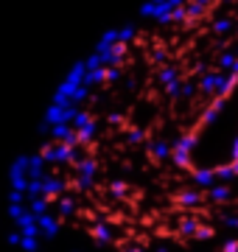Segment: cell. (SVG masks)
<instances>
[{
	"label": "cell",
	"instance_id": "11",
	"mask_svg": "<svg viewBox=\"0 0 238 252\" xmlns=\"http://www.w3.org/2000/svg\"><path fill=\"white\" fill-rule=\"evenodd\" d=\"M123 252H146V247H140V244H129V247H123Z\"/></svg>",
	"mask_w": 238,
	"mask_h": 252
},
{
	"label": "cell",
	"instance_id": "6",
	"mask_svg": "<svg viewBox=\"0 0 238 252\" xmlns=\"http://www.w3.org/2000/svg\"><path fill=\"white\" fill-rule=\"evenodd\" d=\"M196 227H199V221H196V219H182V224H179V235H182V238H193V233H196Z\"/></svg>",
	"mask_w": 238,
	"mask_h": 252
},
{
	"label": "cell",
	"instance_id": "5",
	"mask_svg": "<svg viewBox=\"0 0 238 252\" xmlns=\"http://www.w3.org/2000/svg\"><path fill=\"white\" fill-rule=\"evenodd\" d=\"M177 202H179V207H199L202 202H205V190L185 188L182 193H177Z\"/></svg>",
	"mask_w": 238,
	"mask_h": 252
},
{
	"label": "cell",
	"instance_id": "8",
	"mask_svg": "<svg viewBox=\"0 0 238 252\" xmlns=\"http://www.w3.org/2000/svg\"><path fill=\"white\" fill-rule=\"evenodd\" d=\"M107 193H110V196H126V193H129V185H126V182H120V180H115V182H110Z\"/></svg>",
	"mask_w": 238,
	"mask_h": 252
},
{
	"label": "cell",
	"instance_id": "9",
	"mask_svg": "<svg viewBox=\"0 0 238 252\" xmlns=\"http://www.w3.org/2000/svg\"><path fill=\"white\" fill-rule=\"evenodd\" d=\"M221 252H238V238H230V241L221 244Z\"/></svg>",
	"mask_w": 238,
	"mask_h": 252
},
{
	"label": "cell",
	"instance_id": "7",
	"mask_svg": "<svg viewBox=\"0 0 238 252\" xmlns=\"http://www.w3.org/2000/svg\"><path fill=\"white\" fill-rule=\"evenodd\" d=\"M149 140V135L143 132V129H129L126 132V143L129 146H140V143H146Z\"/></svg>",
	"mask_w": 238,
	"mask_h": 252
},
{
	"label": "cell",
	"instance_id": "10",
	"mask_svg": "<svg viewBox=\"0 0 238 252\" xmlns=\"http://www.w3.org/2000/svg\"><path fill=\"white\" fill-rule=\"evenodd\" d=\"M107 121H110V124H112V126H120V124H123V121H126V118L120 115V112H112V115H110V118H107Z\"/></svg>",
	"mask_w": 238,
	"mask_h": 252
},
{
	"label": "cell",
	"instance_id": "15",
	"mask_svg": "<svg viewBox=\"0 0 238 252\" xmlns=\"http://www.w3.org/2000/svg\"><path fill=\"white\" fill-rule=\"evenodd\" d=\"M236 31H238V28H236Z\"/></svg>",
	"mask_w": 238,
	"mask_h": 252
},
{
	"label": "cell",
	"instance_id": "2",
	"mask_svg": "<svg viewBox=\"0 0 238 252\" xmlns=\"http://www.w3.org/2000/svg\"><path fill=\"white\" fill-rule=\"evenodd\" d=\"M56 213H59V219H70L79 213V199L70 196V193H62V196L56 199Z\"/></svg>",
	"mask_w": 238,
	"mask_h": 252
},
{
	"label": "cell",
	"instance_id": "1",
	"mask_svg": "<svg viewBox=\"0 0 238 252\" xmlns=\"http://www.w3.org/2000/svg\"><path fill=\"white\" fill-rule=\"evenodd\" d=\"M146 154H149V160H154V162L171 160V143L168 140H146Z\"/></svg>",
	"mask_w": 238,
	"mask_h": 252
},
{
	"label": "cell",
	"instance_id": "4",
	"mask_svg": "<svg viewBox=\"0 0 238 252\" xmlns=\"http://www.w3.org/2000/svg\"><path fill=\"white\" fill-rule=\"evenodd\" d=\"M90 233H92V238L98 244H112L115 241V233H112V224L110 221H92V227H90Z\"/></svg>",
	"mask_w": 238,
	"mask_h": 252
},
{
	"label": "cell",
	"instance_id": "14",
	"mask_svg": "<svg viewBox=\"0 0 238 252\" xmlns=\"http://www.w3.org/2000/svg\"><path fill=\"white\" fill-rule=\"evenodd\" d=\"M154 252H171V250H168V247H157Z\"/></svg>",
	"mask_w": 238,
	"mask_h": 252
},
{
	"label": "cell",
	"instance_id": "12",
	"mask_svg": "<svg viewBox=\"0 0 238 252\" xmlns=\"http://www.w3.org/2000/svg\"><path fill=\"white\" fill-rule=\"evenodd\" d=\"M224 224L233 227V230H238V216H227V219H224Z\"/></svg>",
	"mask_w": 238,
	"mask_h": 252
},
{
	"label": "cell",
	"instance_id": "13",
	"mask_svg": "<svg viewBox=\"0 0 238 252\" xmlns=\"http://www.w3.org/2000/svg\"><path fill=\"white\" fill-rule=\"evenodd\" d=\"M230 157H233V160H236V157H238V137H236V140H233V149H230Z\"/></svg>",
	"mask_w": 238,
	"mask_h": 252
},
{
	"label": "cell",
	"instance_id": "3",
	"mask_svg": "<svg viewBox=\"0 0 238 252\" xmlns=\"http://www.w3.org/2000/svg\"><path fill=\"white\" fill-rule=\"evenodd\" d=\"M37 233L42 235V238H56V233H59V219L48 216V213L37 216Z\"/></svg>",
	"mask_w": 238,
	"mask_h": 252
}]
</instances>
